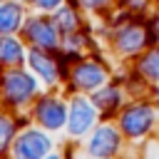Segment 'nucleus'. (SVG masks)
Listing matches in <instances>:
<instances>
[{"mask_svg": "<svg viewBox=\"0 0 159 159\" xmlns=\"http://www.w3.org/2000/svg\"><path fill=\"white\" fill-rule=\"evenodd\" d=\"M45 149H47V139L37 132H30L17 142L15 154H17V159H40L45 154Z\"/></svg>", "mask_w": 159, "mask_h": 159, "instance_id": "nucleus-1", "label": "nucleus"}, {"mask_svg": "<svg viewBox=\"0 0 159 159\" xmlns=\"http://www.w3.org/2000/svg\"><path fill=\"white\" fill-rule=\"evenodd\" d=\"M92 117H94L92 107H89L84 99H77V102L72 104V109H70V132H72V134L84 132V129L92 124Z\"/></svg>", "mask_w": 159, "mask_h": 159, "instance_id": "nucleus-2", "label": "nucleus"}, {"mask_svg": "<svg viewBox=\"0 0 159 159\" xmlns=\"http://www.w3.org/2000/svg\"><path fill=\"white\" fill-rule=\"evenodd\" d=\"M152 124V109L149 107H132L124 114V129L129 134H142Z\"/></svg>", "mask_w": 159, "mask_h": 159, "instance_id": "nucleus-3", "label": "nucleus"}, {"mask_svg": "<svg viewBox=\"0 0 159 159\" xmlns=\"http://www.w3.org/2000/svg\"><path fill=\"white\" fill-rule=\"evenodd\" d=\"M27 30V37L32 42H37L40 47H52L55 45V27L50 22H42V20H30V25L25 27Z\"/></svg>", "mask_w": 159, "mask_h": 159, "instance_id": "nucleus-4", "label": "nucleus"}, {"mask_svg": "<svg viewBox=\"0 0 159 159\" xmlns=\"http://www.w3.org/2000/svg\"><path fill=\"white\" fill-rule=\"evenodd\" d=\"M114 147H117V134L109 127H102L94 134V139L89 142V152L94 157H109V152H114Z\"/></svg>", "mask_w": 159, "mask_h": 159, "instance_id": "nucleus-5", "label": "nucleus"}, {"mask_svg": "<svg viewBox=\"0 0 159 159\" xmlns=\"http://www.w3.org/2000/svg\"><path fill=\"white\" fill-rule=\"evenodd\" d=\"M7 97L12 99V102H22L25 97H30L32 94V89H35V82L27 77V75H12V77H7Z\"/></svg>", "mask_w": 159, "mask_h": 159, "instance_id": "nucleus-6", "label": "nucleus"}, {"mask_svg": "<svg viewBox=\"0 0 159 159\" xmlns=\"http://www.w3.org/2000/svg\"><path fill=\"white\" fill-rule=\"evenodd\" d=\"M102 80H104V72L92 62H84V65H80L75 70V82L80 87H97Z\"/></svg>", "mask_w": 159, "mask_h": 159, "instance_id": "nucleus-7", "label": "nucleus"}, {"mask_svg": "<svg viewBox=\"0 0 159 159\" xmlns=\"http://www.w3.org/2000/svg\"><path fill=\"white\" fill-rule=\"evenodd\" d=\"M40 119H42V124H47L50 129H55V127H60L62 124V119H65V109H62V104H57L55 99H45L42 104H40Z\"/></svg>", "mask_w": 159, "mask_h": 159, "instance_id": "nucleus-8", "label": "nucleus"}, {"mask_svg": "<svg viewBox=\"0 0 159 159\" xmlns=\"http://www.w3.org/2000/svg\"><path fill=\"white\" fill-rule=\"evenodd\" d=\"M20 22V7L15 2H5L0 7V32H10L15 30Z\"/></svg>", "mask_w": 159, "mask_h": 159, "instance_id": "nucleus-9", "label": "nucleus"}, {"mask_svg": "<svg viewBox=\"0 0 159 159\" xmlns=\"http://www.w3.org/2000/svg\"><path fill=\"white\" fill-rule=\"evenodd\" d=\"M119 42H122V47L124 50H137L142 42H144V30L142 27H137V25H129V27H124V32L119 35Z\"/></svg>", "mask_w": 159, "mask_h": 159, "instance_id": "nucleus-10", "label": "nucleus"}, {"mask_svg": "<svg viewBox=\"0 0 159 159\" xmlns=\"http://www.w3.org/2000/svg\"><path fill=\"white\" fill-rule=\"evenodd\" d=\"M0 60L2 62H20L22 60V50L15 40H0Z\"/></svg>", "mask_w": 159, "mask_h": 159, "instance_id": "nucleus-11", "label": "nucleus"}, {"mask_svg": "<svg viewBox=\"0 0 159 159\" xmlns=\"http://www.w3.org/2000/svg\"><path fill=\"white\" fill-rule=\"evenodd\" d=\"M30 62H32V67H35V70H40V72H42V77H45V80H50V82L55 80V67H52V62H50V60H45V57H42V55H37V52H30Z\"/></svg>", "mask_w": 159, "mask_h": 159, "instance_id": "nucleus-12", "label": "nucleus"}, {"mask_svg": "<svg viewBox=\"0 0 159 159\" xmlns=\"http://www.w3.org/2000/svg\"><path fill=\"white\" fill-rule=\"evenodd\" d=\"M144 72L149 75V77H159V52H149L147 57H144Z\"/></svg>", "mask_w": 159, "mask_h": 159, "instance_id": "nucleus-13", "label": "nucleus"}, {"mask_svg": "<svg viewBox=\"0 0 159 159\" xmlns=\"http://www.w3.org/2000/svg\"><path fill=\"white\" fill-rule=\"evenodd\" d=\"M10 134H12V124H10L7 119H2V117H0V149H2L5 144H7Z\"/></svg>", "mask_w": 159, "mask_h": 159, "instance_id": "nucleus-14", "label": "nucleus"}, {"mask_svg": "<svg viewBox=\"0 0 159 159\" xmlns=\"http://www.w3.org/2000/svg\"><path fill=\"white\" fill-rule=\"evenodd\" d=\"M60 20H62V27H70V30H72V27H75V20H77V17H75V12H72V10H70V12L65 10V12L60 15Z\"/></svg>", "mask_w": 159, "mask_h": 159, "instance_id": "nucleus-15", "label": "nucleus"}, {"mask_svg": "<svg viewBox=\"0 0 159 159\" xmlns=\"http://www.w3.org/2000/svg\"><path fill=\"white\" fill-rule=\"evenodd\" d=\"M40 7H45V10H50V7H57L60 5V0H35Z\"/></svg>", "mask_w": 159, "mask_h": 159, "instance_id": "nucleus-16", "label": "nucleus"}, {"mask_svg": "<svg viewBox=\"0 0 159 159\" xmlns=\"http://www.w3.org/2000/svg\"><path fill=\"white\" fill-rule=\"evenodd\" d=\"M82 2H84V5H92V7H97V5H102L104 0H82Z\"/></svg>", "mask_w": 159, "mask_h": 159, "instance_id": "nucleus-17", "label": "nucleus"}]
</instances>
